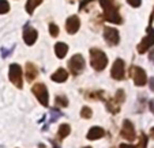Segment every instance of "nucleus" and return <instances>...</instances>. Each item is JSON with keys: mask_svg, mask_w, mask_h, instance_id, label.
I'll return each mask as SVG.
<instances>
[{"mask_svg": "<svg viewBox=\"0 0 154 148\" xmlns=\"http://www.w3.org/2000/svg\"><path fill=\"white\" fill-rule=\"evenodd\" d=\"M100 4L104 8V18L111 23H122V18L119 15V4L115 0H100Z\"/></svg>", "mask_w": 154, "mask_h": 148, "instance_id": "1", "label": "nucleus"}, {"mask_svg": "<svg viewBox=\"0 0 154 148\" xmlns=\"http://www.w3.org/2000/svg\"><path fill=\"white\" fill-rule=\"evenodd\" d=\"M90 64L96 71H102L108 64L106 55L102 50L93 48L90 50Z\"/></svg>", "mask_w": 154, "mask_h": 148, "instance_id": "2", "label": "nucleus"}, {"mask_svg": "<svg viewBox=\"0 0 154 148\" xmlns=\"http://www.w3.org/2000/svg\"><path fill=\"white\" fill-rule=\"evenodd\" d=\"M85 65H86V63H85V58L82 55H74L68 61V68L74 76L81 75L85 70Z\"/></svg>", "mask_w": 154, "mask_h": 148, "instance_id": "3", "label": "nucleus"}, {"mask_svg": "<svg viewBox=\"0 0 154 148\" xmlns=\"http://www.w3.org/2000/svg\"><path fill=\"white\" fill-rule=\"evenodd\" d=\"M130 76L132 78L135 86H138V87H142V86H145V84L147 83V75H146V72L140 67H137V65H131V68H130Z\"/></svg>", "mask_w": 154, "mask_h": 148, "instance_id": "4", "label": "nucleus"}, {"mask_svg": "<svg viewBox=\"0 0 154 148\" xmlns=\"http://www.w3.org/2000/svg\"><path fill=\"white\" fill-rule=\"evenodd\" d=\"M10 81L18 88L23 87V81H22V68L18 64H11L10 65V73H8Z\"/></svg>", "mask_w": 154, "mask_h": 148, "instance_id": "5", "label": "nucleus"}, {"mask_svg": "<svg viewBox=\"0 0 154 148\" xmlns=\"http://www.w3.org/2000/svg\"><path fill=\"white\" fill-rule=\"evenodd\" d=\"M32 91L35 96H37L38 102H40L42 106H48V102H49V95H48L47 87L44 86L42 83H37L32 87Z\"/></svg>", "mask_w": 154, "mask_h": 148, "instance_id": "6", "label": "nucleus"}, {"mask_svg": "<svg viewBox=\"0 0 154 148\" xmlns=\"http://www.w3.org/2000/svg\"><path fill=\"white\" fill-rule=\"evenodd\" d=\"M154 45V29L151 27V25L147 27V35L142 40L139 45H138V52L142 55V53L147 52L149 48H151Z\"/></svg>", "mask_w": 154, "mask_h": 148, "instance_id": "7", "label": "nucleus"}, {"mask_svg": "<svg viewBox=\"0 0 154 148\" xmlns=\"http://www.w3.org/2000/svg\"><path fill=\"white\" fill-rule=\"evenodd\" d=\"M111 75L115 80H123L125 76V70H124V61L122 58H117L112 65Z\"/></svg>", "mask_w": 154, "mask_h": 148, "instance_id": "8", "label": "nucleus"}, {"mask_svg": "<svg viewBox=\"0 0 154 148\" xmlns=\"http://www.w3.org/2000/svg\"><path fill=\"white\" fill-rule=\"evenodd\" d=\"M104 38H105V41H106V44L111 45V46L117 45V44H119V41H120L119 31H117L115 27H105Z\"/></svg>", "mask_w": 154, "mask_h": 148, "instance_id": "9", "label": "nucleus"}, {"mask_svg": "<svg viewBox=\"0 0 154 148\" xmlns=\"http://www.w3.org/2000/svg\"><path fill=\"white\" fill-rule=\"evenodd\" d=\"M120 133H122V137H124V139L128 140V141H134L135 137H137L134 125H132L131 121H128V120H124L123 126H122V132H120Z\"/></svg>", "mask_w": 154, "mask_h": 148, "instance_id": "10", "label": "nucleus"}, {"mask_svg": "<svg viewBox=\"0 0 154 148\" xmlns=\"http://www.w3.org/2000/svg\"><path fill=\"white\" fill-rule=\"evenodd\" d=\"M37 37H38V33L37 30H34L33 27H30V25H26L25 26V30H23V40L27 45H33L37 41Z\"/></svg>", "mask_w": 154, "mask_h": 148, "instance_id": "11", "label": "nucleus"}, {"mask_svg": "<svg viewBox=\"0 0 154 148\" xmlns=\"http://www.w3.org/2000/svg\"><path fill=\"white\" fill-rule=\"evenodd\" d=\"M79 26H81V20H79V18L76 15H72V16H70L66 20V30L70 34H75L79 30Z\"/></svg>", "mask_w": 154, "mask_h": 148, "instance_id": "12", "label": "nucleus"}, {"mask_svg": "<svg viewBox=\"0 0 154 148\" xmlns=\"http://www.w3.org/2000/svg\"><path fill=\"white\" fill-rule=\"evenodd\" d=\"M25 75H26V80L27 81H33L38 75V70L33 63H27L25 67Z\"/></svg>", "mask_w": 154, "mask_h": 148, "instance_id": "13", "label": "nucleus"}, {"mask_svg": "<svg viewBox=\"0 0 154 148\" xmlns=\"http://www.w3.org/2000/svg\"><path fill=\"white\" fill-rule=\"evenodd\" d=\"M104 135H105L104 129L100 128V126H94V128H91L90 131H89L87 139L89 140H98V139H101V137H104Z\"/></svg>", "mask_w": 154, "mask_h": 148, "instance_id": "14", "label": "nucleus"}, {"mask_svg": "<svg viewBox=\"0 0 154 148\" xmlns=\"http://www.w3.org/2000/svg\"><path fill=\"white\" fill-rule=\"evenodd\" d=\"M67 78H68V73L64 68H59V70L52 75V80L57 81V83H63V81H66Z\"/></svg>", "mask_w": 154, "mask_h": 148, "instance_id": "15", "label": "nucleus"}, {"mask_svg": "<svg viewBox=\"0 0 154 148\" xmlns=\"http://www.w3.org/2000/svg\"><path fill=\"white\" fill-rule=\"evenodd\" d=\"M68 52V46L64 42H59V44L55 45V53L59 58H64V56L67 55Z\"/></svg>", "mask_w": 154, "mask_h": 148, "instance_id": "16", "label": "nucleus"}, {"mask_svg": "<svg viewBox=\"0 0 154 148\" xmlns=\"http://www.w3.org/2000/svg\"><path fill=\"white\" fill-rule=\"evenodd\" d=\"M106 106H108V110L111 111L112 114H117L120 110V103L116 101V99H109V101L106 102Z\"/></svg>", "mask_w": 154, "mask_h": 148, "instance_id": "17", "label": "nucleus"}, {"mask_svg": "<svg viewBox=\"0 0 154 148\" xmlns=\"http://www.w3.org/2000/svg\"><path fill=\"white\" fill-rule=\"evenodd\" d=\"M42 3V0H27L26 3V11L29 12V14H33L34 12V10L37 8L40 4Z\"/></svg>", "mask_w": 154, "mask_h": 148, "instance_id": "18", "label": "nucleus"}, {"mask_svg": "<svg viewBox=\"0 0 154 148\" xmlns=\"http://www.w3.org/2000/svg\"><path fill=\"white\" fill-rule=\"evenodd\" d=\"M71 132V128H70V125L68 124H63L59 126V131H57V135L60 139H64V137H67L68 135H70Z\"/></svg>", "mask_w": 154, "mask_h": 148, "instance_id": "19", "label": "nucleus"}, {"mask_svg": "<svg viewBox=\"0 0 154 148\" xmlns=\"http://www.w3.org/2000/svg\"><path fill=\"white\" fill-rule=\"evenodd\" d=\"M55 102L57 106H61V108H66L68 105V99L66 96H56L55 98Z\"/></svg>", "mask_w": 154, "mask_h": 148, "instance_id": "20", "label": "nucleus"}, {"mask_svg": "<svg viewBox=\"0 0 154 148\" xmlns=\"http://www.w3.org/2000/svg\"><path fill=\"white\" fill-rule=\"evenodd\" d=\"M10 11V4L7 0H0V14H6Z\"/></svg>", "mask_w": 154, "mask_h": 148, "instance_id": "21", "label": "nucleus"}, {"mask_svg": "<svg viewBox=\"0 0 154 148\" xmlns=\"http://www.w3.org/2000/svg\"><path fill=\"white\" fill-rule=\"evenodd\" d=\"M146 145H147V136L145 133H142L139 137V143H138L137 148H146Z\"/></svg>", "mask_w": 154, "mask_h": 148, "instance_id": "22", "label": "nucleus"}, {"mask_svg": "<svg viewBox=\"0 0 154 148\" xmlns=\"http://www.w3.org/2000/svg\"><path fill=\"white\" fill-rule=\"evenodd\" d=\"M115 99H116L117 102H119L120 105L124 102V99H125V94H124V91L123 90H117V93H116V95H115Z\"/></svg>", "mask_w": 154, "mask_h": 148, "instance_id": "23", "label": "nucleus"}, {"mask_svg": "<svg viewBox=\"0 0 154 148\" xmlns=\"http://www.w3.org/2000/svg\"><path fill=\"white\" fill-rule=\"evenodd\" d=\"M91 109L90 108H87V106H85L83 109H82V111H81V116H82V118H90L91 117Z\"/></svg>", "mask_w": 154, "mask_h": 148, "instance_id": "24", "label": "nucleus"}, {"mask_svg": "<svg viewBox=\"0 0 154 148\" xmlns=\"http://www.w3.org/2000/svg\"><path fill=\"white\" fill-rule=\"evenodd\" d=\"M49 33H51V35H52V37H56V35L59 34V27L56 26L55 23H51L49 25Z\"/></svg>", "mask_w": 154, "mask_h": 148, "instance_id": "25", "label": "nucleus"}, {"mask_svg": "<svg viewBox=\"0 0 154 148\" xmlns=\"http://www.w3.org/2000/svg\"><path fill=\"white\" fill-rule=\"evenodd\" d=\"M127 1H128V4H130V6H132V7H139L142 0H127Z\"/></svg>", "mask_w": 154, "mask_h": 148, "instance_id": "26", "label": "nucleus"}, {"mask_svg": "<svg viewBox=\"0 0 154 148\" xmlns=\"http://www.w3.org/2000/svg\"><path fill=\"white\" fill-rule=\"evenodd\" d=\"M149 86H150V90L154 91V76L150 79V80H149Z\"/></svg>", "mask_w": 154, "mask_h": 148, "instance_id": "27", "label": "nucleus"}, {"mask_svg": "<svg viewBox=\"0 0 154 148\" xmlns=\"http://www.w3.org/2000/svg\"><path fill=\"white\" fill-rule=\"evenodd\" d=\"M149 108H150V110H151V113L154 114V99H151L150 102H149Z\"/></svg>", "mask_w": 154, "mask_h": 148, "instance_id": "28", "label": "nucleus"}, {"mask_svg": "<svg viewBox=\"0 0 154 148\" xmlns=\"http://www.w3.org/2000/svg\"><path fill=\"white\" fill-rule=\"evenodd\" d=\"M149 58H150V61H151V63H154V49H151L150 55H149Z\"/></svg>", "mask_w": 154, "mask_h": 148, "instance_id": "29", "label": "nucleus"}, {"mask_svg": "<svg viewBox=\"0 0 154 148\" xmlns=\"http://www.w3.org/2000/svg\"><path fill=\"white\" fill-rule=\"evenodd\" d=\"M90 1H93V0H83V1H82V4H81V8H83L85 6H87V3H90Z\"/></svg>", "mask_w": 154, "mask_h": 148, "instance_id": "30", "label": "nucleus"}, {"mask_svg": "<svg viewBox=\"0 0 154 148\" xmlns=\"http://www.w3.org/2000/svg\"><path fill=\"white\" fill-rule=\"evenodd\" d=\"M119 148H135V147H132V145H130V144H120Z\"/></svg>", "mask_w": 154, "mask_h": 148, "instance_id": "31", "label": "nucleus"}, {"mask_svg": "<svg viewBox=\"0 0 154 148\" xmlns=\"http://www.w3.org/2000/svg\"><path fill=\"white\" fill-rule=\"evenodd\" d=\"M150 136L154 139V128H151V129H150Z\"/></svg>", "mask_w": 154, "mask_h": 148, "instance_id": "32", "label": "nucleus"}, {"mask_svg": "<svg viewBox=\"0 0 154 148\" xmlns=\"http://www.w3.org/2000/svg\"><path fill=\"white\" fill-rule=\"evenodd\" d=\"M70 1H71V3H74V1H75V0H70Z\"/></svg>", "mask_w": 154, "mask_h": 148, "instance_id": "33", "label": "nucleus"}, {"mask_svg": "<svg viewBox=\"0 0 154 148\" xmlns=\"http://www.w3.org/2000/svg\"><path fill=\"white\" fill-rule=\"evenodd\" d=\"M85 148H91V147H85Z\"/></svg>", "mask_w": 154, "mask_h": 148, "instance_id": "34", "label": "nucleus"}, {"mask_svg": "<svg viewBox=\"0 0 154 148\" xmlns=\"http://www.w3.org/2000/svg\"><path fill=\"white\" fill-rule=\"evenodd\" d=\"M153 14H154V12H153Z\"/></svg>", "mask_w": 154, "mask_h": 148, "instance_id": "35", "label": "nucleus"}]
</instances>
